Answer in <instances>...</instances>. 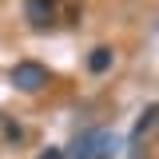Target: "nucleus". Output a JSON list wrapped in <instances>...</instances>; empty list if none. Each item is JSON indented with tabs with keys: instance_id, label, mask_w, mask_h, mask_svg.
I'll return each instance as SVG.
<instances>
[{
	"instance_id": "6",
	"label": "nucleus",
	"mask_w": 159,
	"mask_h": 159,
	"mask_svg": "<svg viewBox=\"0 0 159 159\" xmlns=\"http://www.w3.org/2000/svg\"><path fill=\"white\" fill-rule=\"evenodd\" d=\"M4 135H8V139H24V131H20L16 123H4Z\"/></svg>"
},
{
	"instance_id": "8",
	"label": "nucleus",
	"mask_w": 159,
	"mask_h": 159,
	"mask_svg": "<svg viewBox=\"0 0 159 159\" xmlns=\"http://www.w3.org/2000/svg\"><path fill=\"white\" fill-rule=\"evenodd\" d=\"M40 159H64V147H52V151H44Z\"/></svg>"
},
{
	"instance_id": "7",
	"label": "nucleus",
	"mask_w": 159,
	"mask_h": 159,
	"mask_svg": "<svg viewBox=\"0 0 159 159\" xmlns=\"http://www.w3.org/2000/svg\"><path fill=\"white\" fill-rule=\"evenodd\" d=\"M127 147H131V151H127V159H143V147H139V143H127Z\"/></svg>"
},
{
	"instance_id": "5",
	"label": "nucleus",
	"mask_w": 159,
	"mask_h": 159,
	"mask_svg": "<svg viewBox=\"0 0 159 159\" xmlns=\"http://www.w3.org/2000/svg\"><path fill=\"white\" fill-rule=\"evenodd\" d=\"M111 64H116V52L107 48V44H99L88 52V72L92 76H103V72H111Z\"/></svg>"
},
{
	"instance_id": "1",
	"label": "nucleus",
	"mask_w": 159,
	"mask_h": 159,
	"mask_svg": "<svg viewBox=\"0 0 159 159\" xmlns=\"http://www.w3.org/2000/svg\"><path fill=\"white\" fill-rule=\"evenodd\" d=\"M119 147L123 143H119L116 131H84L72 147V155L76 159H111V155H119Z\"/></svg>"
},
{
	"instance_id": "2",
	"label": "nucleus",
	"mask_w": 159,
	"mask_h": 159,
	"mask_svg": "<svg viewBox=\"0 0 159 159\" xmlns=\"http://www.w3.org/2000/svg\"><path fill=\"white\" fill-rule=\"evenodd\" d=\"M12 88L16 92H40V88H48V68L40 64V60H20L16 68H12Z\"/></svg>"
},
{
	"instance_id": "3",
	"label": "nucleus",
	"mask_w": 159,
	"mask_h": 159,
	"mask_svg": "<svg viewBox=\"0 0 159 159\" xmlns=\"http://www.w3.org/2000/svg\"><path fill=\"white\" fill-rule=\"evenodd\" d=\"M24 20L44 32V28H52V20H56V0H24Z\"/></svg>"
},
{
	"instance_id": "4",
	"label": "nucleus",
	"mask_w": 159,
	"mask_h": 159,
	"mask_svg": "<svg viewBox=\"0 0 159 159\" xmlns=\"http://www.w3.org/2000/svg\"><path fill=\"white\" fill-rule=\"evenodd\" d=\"M155 127H159V103H147L143 116L135 119V127H131V143H143V135L155 131Z\"/></svg>"
}]
</instances>
